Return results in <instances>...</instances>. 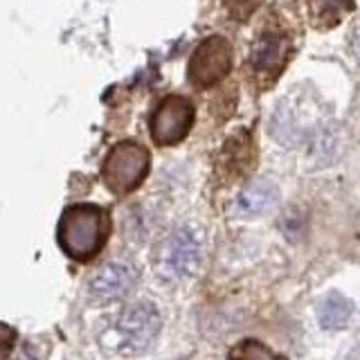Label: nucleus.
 I'll return each instance as SVG.
<instances>
[{
  "instance_id": "nucleus-6",
  "label": "nucleus",
  "mask_w": 360,
  "mask_h": 360,
  "mask_svg": "<svg viewBox=\"0 0 360 360\" xmlns=\"http://www.w3.org/2000/svg\"><path fill=\"white\" fill-rule=\"evenodd\" d=\"M194 104L187 97H165L151 115V135L160 146H174L187 138L194 124Z\"/></svg>"
},
{
  "instance_id": "nucleus-8",
  "label": "nucleus",
  "mask_w": 360,
  "mask_h": 360,
  "mask_svg": "<svg viewBox=\"0 0 360 360\" xmlns=\"http://www.w3.org/2000/svg\"><path fill=\"white\" fill-rule=\"evenodd\" d=\"M290 59V41L284 34H262L250 52V65L257 77L273 82Z\"/></svg>"
},
{
  "instance_id": "nucleus-12",
  "label": "nucleus",
  "mask_w": 360,
  "mask_h": 360,
  "mask_svg": "<svg viewBox=\"0 0 360 360\" xmlns=\"http://www.w3.org/2000/svg\"><path fill=\"white\" fill-rule=\"evenodd\" d=\"M232 356H245V358L259 356V358H268V356H275V352H273V349H268V347H262V345L255 342V340H245L239 349H234Z\"/></svg>"
},
{
  "instance_id": "nucleus-14",
  "label": "nucleus",
  "mask_w": 360,
  "mask_h": 360,
  "mask_svg": "<svg viewBox=\"0 0 360 360\" xmlns=\"http://www.w3.org/2000/svg\"><path fill=\"white\" fill-rule=\"evenodd\" d=\"M354 52H356V56L360 59V25L354 32Z\"/></svg>"
},
{
  "instance_id": "nucleus-5",
  "label": "nucleus",
  "mask_w": 360,
  "mask_h": 360,
  "mask_svg": "<svg viewBox=\"0 0 360 360\" xmlns=\"http://www.w3.org/2000/svg\"><path fill=\"white\" fill-rule=\"evenodd\" d=\"M232 70V45L223 37H207L189 59V82L198 88H210Z\"/></svg>"
},
{
  "instance_id": "nucleus-7",
  "label": "nucleus",
  "mask_w": 360,
  "mask_h": 360,
  "mask_svg": "<svg viewBox=\"0 0 360 360\" xmlns=\"http://www.w3.org/2000/svg\"><path fill=\"white\" fill-rule=\"evenodd\" d=\"M138 284V270L127 262H112L97 270V275L88 281V295L97 304L117 302L127 297Z\"/></svg>"
},
{
  "instance_id": "nucleus-13",
  "label": "nucleus",
  "mask_w": 360,
  "mask_h": 360,
  "mask_svg": "<svg viewBox=\"0 0 360 360\" xmlns=\"http://www.w3.org/2000/svg\"><path fill=\"white\" fill-rule=\"evenodd\" d=\"M225 3H228V7H230L234 18L245 20V16L250 14V11H255L262 0H225Z\"/></svg>"
},
{
  "instance_id": "nucleus-10",
  "label": "nucleus",
  "mask_w": 360,
  "mask_h": 360,
  "mask_svg": "<svg viewBox=\"0 0 360 360\" xmlns=\"http://www.w3.org/2000/svg\"><path fill=\"white\" fill-rule=\"evenodd\" d=\"M309 16L318 27H333L352 9V0H304Z\"/></svg>"
},
{
  "instance_id": "nucleus-1",
  "label": "nucleus",
  "mask_w": 360,
  "mask_h": 360,
  "mask_svg": "<svg viewBox=\"0 0 360 360\" xmlns=\"http://www.w3.org/2000/svg\"><path fill=\"white\" fill-rule=\"evenodd\" d=\"M110 234V217L104 207L90 205V202H79L63 212L56 230L61 250L77 259V262H88L93 259L101 248L106 245Z\"/></svg>"
},
{
  "instance_id": "nucleus-11",
  "label": "nucleus",
  "mask_w": 360,
  "mask_h": 360,
  "mask_svg": "<svg viewBox=\"0 0 360 360\" xmlns=\"http://www.w3.org/2000/svg\"><path fill=\"white\" fill-rule=\"evenodd\" d=\"M349 315H352V302L347 297L338 295V292H331L326 295L318 309V318L324 329H338V326H345Z\"/></svg>"
},
{
  "instance_id": "nucleus-4",
  "label": "nucleus",
  "mask_w": 360,
  "mask_h": 360,
  "mask_svg": "<svg viewBox=\"0 0 360 360\" xmlns=\"http://www.w3.org/2000/svg\"><path fill=\"white\" fill-rule=\"evenodd\" d=\"M202 232L185 225L167 236L158 252V273L167 279H187L200 264Z\"/></svg>"
},
{
  "instance_id": "nucleus-3",
  "label": "nucleus",
  "mask_w": 360,
  "mask_h": 360,
  "mask_svg": "<svg viewBox=\"0 0 360 360\" xmlns=\"http://www.w3.org/2000/svg\"><path fill=\"white\" fill-rule=\"evenodd\" d=\"M101 174H104L110 191L129 194V191L138 189L149 174V151L133 140L117 142L108 151Z\"/></svg>"
},
{
  "instance_id": "nucleus-9",
  "label": "nucleus",
  "mask_w": 360,
  "mask_h": 360,
  "mask_svg": "<svg viewBox=\"0 0 360 360\" xmlns=\"http://www.w3.org/2000/svg\"><path fill=\"white\" fill-rule=\"evenodd\" d=\"M279 200V191L275 187V183H270L266 178H259V180H252L250 185H248L239 198H236V214L243 219H250V217H259V214H264L268 210H273Z\"/></svg>"
},
{
  "instance_id": "nucleus-2",
  "label": "nucleus",
  "mask_w": 360,
  "mask_h": 360,
  "mask_svg": "<svg viewBox=\"0 0 360 360\" xmlns=\"http://www.w3.org/2000/svg\"><path fill=\"white\" fill-rule=\"evenodd\" d=\"M162 329V318L151 302H138L108 322L99 342L115 356H138L146 352Z\"/></svg>"
}]
</instances>
